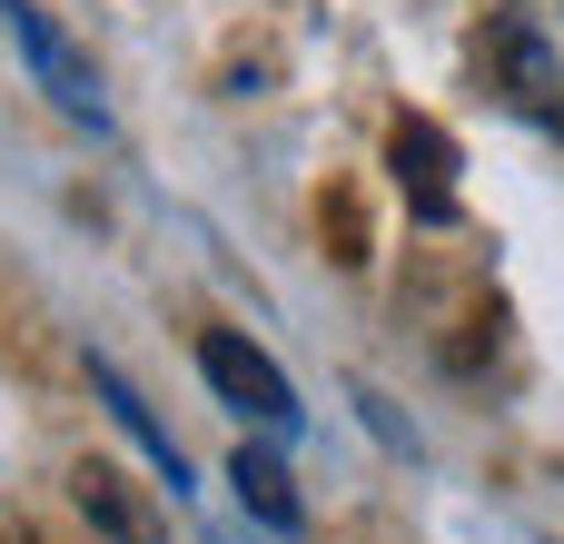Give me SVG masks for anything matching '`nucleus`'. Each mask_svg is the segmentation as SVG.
I'll use <instances>...</instances> for the list:
<instances>
[{
	"mask_svg": "<svg viewBox=\"0 0 564 544\" xmlns=\"http://www.w3.org/2000/svg\"><path fill=\"white\" fill-rule=\"evenodd\" d=\"M496 79L535 129L564 139V0H496Z\"/></svg>",
	"mask_w": 564,
	"mask_h": 544,
	"instance_id": "f257e3e1",
	"label": "nucleus"
},
{
	"mask_svg": "<svg viewBox=\"0 0 564 544\" xmlns=\"http://www.w3.org/2000/svg\"><path fill=\"white\" fill-rule=\"evenodd\" d=\"M198 377H208V387H218V396H228L248 426L297 436V387H288V377H278V367H268V357H258L238 327H208V337H198Z\"/></svg>",
	"mask_w": 564,
	"mask_h": 544,
	"instance_id": "f03ea898",
	"label": "nucleus"
},
{
	"mask_svg": "<svg viewBox=\"0 0 564 544\" xmlns=\"http://www.w3.org/2000/svg\"><path fill=\"white\" fill-rule=\"evenodd\" d=\"M10 40H20V59L40 69V89H50V99H59L69 119H89V129L109 119V109H99V79H89V59H79V50H69V40L50 30V10H30V0H10Z\"/></svg>",
	"mask_w": 564,
	"mask_h": 544,
	"instance_id": "7ed1b4c3",
	"label": "nucleus"
},
{
	"mask_svg": "<svg viewBox=\"0 0 564 544\" xmlns=\"http://www.w3.org/2000/svg\"><path fill=\"white\" fill-rule=\"evenodd\" d=\"M397 178H406L416 218H456V149L436 119H397Z\"/></svg>",
	"mask_w": 564,
	"mask_h": 544,
	"instance_id": "20e7f679",
	"label": "nucleus"
},
{
	"mask_svg": "<svg viewBox=\"0 0 564 544\" xmlns=\"http://www.w3.org/2000/svg\"><path fill=\"white\" fill-rule=\"evenodd\" d=\"M228 486H238V505H248L268 535H297V525H307V505H297V486H288V466H278L268 446H238V456H228Z\"/></svg>",
	"mask_w": 564,
	"mask_h": 544,
	"instance_id": "39448f33",
	"label": "nucleus"
},
{
	"mask_svg": "<svg viewBox=\"0 0 564 544\" xmlns=\"http://www.w3.org/2000/svg\"><path fill=\"white\" fill-rule=\"evenodd\" d=\"M69 496H79V515H89V525H109L119 544H159V515L129 496V476H119V466H79V476H69Z\"/></svg>",
	"mask_w": 564,
	"mask_h": 544,
	"instance_id": "423d86ee",
	"label": "nucleus"
},
{
	"mask_svg": "<svg viewBox=\"0 0 564 544\" xmlns=\"http://www.w3.org/2000/svg\"><path fill=\"white\" fill-rule=\"evenodd\" d=\"M89 387H99V406H109V416H119V426H129L139 446H149V466H159V476L178 486V446H169V436H159V416H149V406L129 396V377H119L109 357H89Z\"/></svg>",
	"mask_w": 564,
	"mask_h": 544,
	"instance_id": "0eeeda50",
	"label": "nucleus"
}]
</instances>
